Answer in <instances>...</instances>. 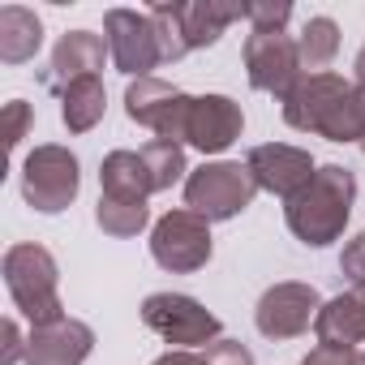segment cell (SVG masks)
I'll return each instance as SVG.
<instances>
[{
  "mask_svg": "<svg viewBox=\"0 0 365 365\" xmlns=\"http://www.w3.org/2000/svg\"><path fill=\"white\" fill-rule=\"evenodd\" d=\"M284 120L292 129L322 133L331 142H365V125L352 103V86L339 73H305L284 95Z\"/></svg>",
  "mask_w": 365,
  "mask_h": 365,
  "instance_id": "6da1fadb",
  "label": "cell"
},
{
  "mask_svg": "<svg viewBox=\"0 0 365 365\" xmlns=\"http://www.w3.org/2000/svg\"><path fill=\"white\" fill-rule=\"evenodd\" d=\"M352 198H356V180L348 168L339 163H327L314 172V180L288 198V228L297 232V241L305 245H331L344 224H348V211H352Z\"/></svg>",
  "mask_w": 365,
  "mask_h": 365,
  "instance_id": "7a4b0ae2",
  "label": "cell"
},
{
  "mask_svg": "<svg viewBox=\"0 0 365 365\" xmlns=\"http://www.w3.org/2000/svg\"><path fill=\"white\" fill-rule=\"evenodd\" d=\"M5 284L35 331L65 318L61 297H56V258L43 245H14L5 254Z\"/></svg>",
  "mask_w": 365,
  "mask_h": 365,
  "instance_id": "3957f363",
  "label": "cell"
},
{
  "mask_svg": "<svg viewBox=\"0 0 365 365\" xmlns=\"http://www.w3.org/2000/svg\"><path fill=\"white\" fill-rule=\"evenodd\" d=\"M258 185L245 163H202L190 180H185V207L194 215H202L207 224L232 220L254 202Z\"/></svg>",
  "mask_w": 365,
  "mask_h": 365,
  "instance_id": "277c9868",
  "label": "cell"
},
{
  "mask_svg": "<svg viewBox=\"0 0 365 365\" xmlns=\"http://www.w3.org/2000/svg\"><path fill=\"white\" fill-rule=\"evenodd\" d=\"M78 155L65 150V146H35L26 155V168H22V198L43 211V215H56L65 211L73 198H78Z\"/></svg>",
  "mask_w": 365,
  "mask_h": 365,
  "instance_id": "5b68a950",
  "label": "cell"
},
{
  "mask_svg": "<svg viewBox=\"0 0 365 365\" xmlns=\"http://www.w3.org/2000/svg\"><path fill=\"white\" fill-rule=\"evenodd\" d=\"M142 322L163 335L168 344H180V348H198V344H215L220 335V318L198 305L194 297L185 292H155L142 301Z\"/></svg>",
  "mask_w": 365,
  "mask_h": 365,
  "instance_id": "8992f818",
  "label": "cell"
},
{
  "mask_svg": "<svg viewBox=\"0 0 365 365\" xmlns=\"http://www.w3.org/2000/svg\"><path fill=\"white\" fill-rule=\"evenodd\" d=\"M150 258L163 271H198L211 262V224L190 207L168 211L150 232Z\"/></svg>",
  "mask_w": 365,
  "mask_h": 365,
  "instance_id": "52a82bcc",
  "label": "cell"
},
{
  "mask_svg": "<svg viewBox=\"0 0 365 365\" xmlns=\"http://www.w3.org/2000/svg\"><path fill=\"white\" fill-rule=\"evenodd\" d=\"M103 39H108V52H112V65L129 78H150L155 65H163V52H159V35H155V22L150 14H138V9H108L103 18Z\"/></svg>",
  "mask_w": 365,
  "mask_h": 365,
  "instance_id": "ba28073f",
  "label": "cell"
},
{
  "mask_svg": "<svg viewBox=\"0 0 365 365\" xmlns=\"http://www.w3.org/2000/svg\"><path fill=\"white\" fill-rule=\"evenodd\" d=\"M190 108L194 99L185 91H176L159 78H138L129 82L125 91V112L129 120L155 129V138H168V142H185V120H190Z\"/></svg>",
  "mask_w": 365,
  "mask_h": 365,
  "instance_id": "9c48e42d",
  "label": "cell"
},
{
  "mask_svg": "<svg viewBox=\"0 0 365 365\" xmlns=\"http://www.w3.org/2000/svg\"><path fill=\"white\" fill-rule=\"evenodd\" d=\"M245 69H250V86L267 91V95H288L301 82V52L297 39L284 31H250L245 39Z\"/></svg>",
  "mask_w": 365,
  "mask_h": 365,
  "instance_id": "30bf717a",
  "label": "cell"
},
{
  "mask_svg": "<svg viewBox=\"0 0 365 365\" xmlns=\"http://www.w3.org/2000/svg\"><path fill=\"white\" fill-rule=\"evenodd\" d=\"M254 185L267 190V194H279V198H297L309 180H314V159L309 150L301 146H284V142H267V146H254L250 159H245Z\"/></svg>",
  "mask_w": 365,
  "mask_h": 365,
  "instance_id": "8fae6325",
  "label": "cell"
},
{
  "mask_svg": "<svg viewBox=\"0 0 365 365\" xmlns=\"http://www.w3.org/2000/svg\"><path fill=\"white\" fill-rule=\"evenodd\" d=\"M318 292L309 284H275L262 292L254 322L267 339H292L301 331H309V322H318Z\"/></svg>",
  "mask_w": 365,
  "mask_h": 365,
  "instance_id": "7c38bea8",
  "label": "cell"
},
{
  "mask_svg": "<svg viewBox=\"0 0 365 365\" xmlns=\"http://www.w3.org/2000/svg\"><path fill=\"white\" fill-rule=\"evenodd\" d=\"M245 129V116H241V103H232L228 95H202L194 99L190 108V120H185V142L198 146L202 155H220L228 150Z\"/></svg>",
  "mask_w": 365,
  "mask_h": 365,
  "instance_id": "4fadbf2b",
  "label": "cell"
},
{
  "mask_svg": "<svg viewBox=\"0 0 365 365\" xmlns=\"http://www.w3.org/2000/svg\"><path fill=\"white\" fill-rule=\"evenodd\" d=\"M91 344H95V331H91L86 322L61 318V322H52V327L31 331L26 365H82V361L91 356Z\"/></svg>",
  "mask_w": 365,
  "mask_h": 365,
  "instance_id": "5bb4252c",
  "label": "cell"
},
{
  "mask_svg": "<svg viewBox=\"0 0 365 365\" xmlns=\"http://www.w3.org/2000/svg\"><path fill=\"white\" fill-rule=\"evenodd\" d=\"M112 52H108V39H99V35H91V31H69V35H61V43H56V52H52V73H48V86H69V82H78V78H99V69H103V61H108Z\"/></svg>",
  "mask_w": 365,
  "mask_h": 365,
  "instance_id": "9a60e30c",
  "label": "cell"
},
{
  "mask_svg": "<svg viewBox=\"0 0 365 365\" xmlns=\"http://www.w3.org/2000/svg\"><path fill=\"white\" fill-rule=\"evenodd\" d=\"M180 35H185V48H211L237 18H245V5H215V0H190V5H168Z\"/></svg>",
  "mask_w": 365,
  "mask_h": 365,
  "instance_id": "2e32d148",
  "label": "cell"
},
{
  "mask_svg": "<svg viewBox=\"0 0 365 365\" xmlns=\"http://www.w3.org/2000/svg\"><path fill=\"white\" fill-rule=\"evenodd\" d=\"M318 348H356L365 339V297L361 292H344L335 301H327L318 309Z\"/></svg>",
  "mask_w": 365,
  "mask_h": 365,
  "instance_id": "e0dca14e",
  "label": "cell"
},
{
  "mask_svg": "<svg viewBox=\"0 0 365 365\" xmlns=\"http://www.w3.org/2000/svg\"><path fill=\"white\" fill-rule=\"evenodd\" d=\"M99 185H103V198H120V202H146L155 194L142 150H112L99 168Z\"/></svg>",
  "mask_w": 365,
  "mask_h": 365,
  "instance_id": "ac0fdd59",
  "label": "cell"
},
{
  "mask_svg": "<svg viewBox=\"0 0 365 365\" xmlns=\"http://www.w3.org/2000/svg\"><path fill=\"white\" fill-rule=\"evenodd\" d=\"M39 43H43V22L31 9H22V5L0 9V61L22 65L39 52Z\"/></svg>",
  "mask_w": 365,
  "mask_h": 365,
  "instance_id": "d6986e66",
  "label": "cell"
},
{
  "mask_svg": "<svg viewBox=\"0 0 365 365\" xmlns=\"http://www.w3.org/2000/svg\"><path fill=\"white\" fill-rule=\"evenodd\" d=\"M103 108H108V95H103V82L99 78H78V82H69L61 91V116H65L69 133L95 129L99 116H103Z\"/></svg>",
  "mask_w": 365,
  "mask_h": 365,
  "instance_id": "ffe728a7",
  "label": "cell"
},
{
  "mask_svg": "<svg viewBox=\"0 0 365 365\" xmlns=\"http://www.w3.org/2000/svg\"><path fill=\"white\" fill-rule=\"evenodd\" d=\"M297 52H301V69H327L339 52V26L331 18H309L297 35Z\"/></svg>",
  "mask_w": 365,
  "mask_h": 365,
  "instance_id": "44dd1931",
  "label": "cell"
},
{
  "mask_svg": "<svg viewBox=\"0 0 365 365\" xmlns=\"http://www.w3.org/2000/svg\"><path fill=\"white\" fill-rule=\"evenodd\" d=\"M150 211L146 202H120V198H99V211H95V224L108 232V237H138L146 228Z\"/></svg>",
  "mask_w": 365,
  "mask_h": 365,
  "instance_id": "7402d4cb",
  "label": "cell"
},
{
  "mask_svg": "<svg viewBox=\"0 0 365 365\" xmlns=\"http://www.w3.org/2000/svg\"><path fill=\"white\" fill-rule=\"evenodd\" d=\"M142 159L150 168V180H155V194L168 190L172 180H180V172H185V150H180V142H168V138H155L142 146Z\"/></svg>",
  "mask_w": 365,
  "mask_h": 365,
  "instance_id": "603a6c76",
  "label": "cell"
},
{
  "mask_svg": "<svg viewBox=\"0 0 365 365\" xmlns=\"http://www.w3.org/2000/svg\"><path fill=\"white\" fill-rule=\"evenodd\" d=\"M150 22H155V35H159V52H163V61H180L190 48H185V35H180V26H176V18H172V9L168 5H155L150 9Z\"/></svg>",
  "mask_w": 365,
  "mask_h": 365,
  "instance_id": "cb8c5ba5",
  "label": "cell"
},
{
  "mask_svg": "<svg viewBox=\"0 0 365 365\" xmlns=\"http://www.w3.org/2000/svg\"><path fill=\"white\" fill-rule=\"evenodd\" d=\"M288 18H292L288 0H254V5H245V22L254 31H284Z\"/></svg>",
  "mask_w": 365,
  "mask_h": 365,
  "instance_id": "d4e9b609",
  "label": "cell"
},
{
  "mask_svg": "<svg viewBox=\"0 0 365 365\" xmlns=\"http://www.w3.org/2000/svg\"><path fill=\"white\" fill-rule=\"evenodd\" d=\"M26 125H31V103L9 99V108H5V142H9V150H18V142L26 138Z\"/></svg>",
  "mask_w": 365,
  "mask_h": 365,
  "instance_id": "484cf974",
  "label": "cell"
},
{
  "mask_svg": "<svg viewBox=\"0 0 365 365\" xmlns=\"http://www.w3.org/2000/svg\"><path fill=\"white\" fill-rule=\"evenodd\" d=\"M339 267H344V275L352 279V292H361V288H365V237L348 241V250H344Z\"/></svg>",
  "mask_w": 365,
  "mask_h": 365,
  "instance_id": "4316f807",
  "label": "cell"
},
{
  "mask_svg": "<svg viewBox=\"0 0 365 365\" xmlns=\"http://www.w3.org/2000/svg\"><path fill=\"white\" fill-rule=\"evenodd\" d=\"M301 365H365L361 348H314Z\"/></svg>",
  "mask_w": 365,
  "mask_h": 365,
  "instance_id": "83f0119b",
  "label": "cell"
},
{
  "mask_svg": "<svg viewBox=\"0 0 365 365\" xmlns=\"http://www.w3.org/2000/svg\"><path fill=\"white\" fill-rule=\"evenodd\" d=\"M22 356V335H18V322L5 318V356H0V365H18Z\"/></svg>",
  "mask_w": 365,
  "mask_h": 365,
  "instance_id": "f1b7e54d",
  "label": "cell"
},
{
  "mask_svg": "<svg viewBox=\"0 0 365 365\" xmlns=\"http://www.w3.org/2000/svg\"><path fill=\"white\" fill-rule=\"evenodd\" d=\"M155 365H207V352H194V348H176V352H163Z\"/></svg>",
  "mask_w": 365,
  "mask_h": 365,
  "instance_id": "f546056e",
  "label": "cell"
},
{
  "mask_svg": "<svg viewBox=\"0 0 365 365\" xmlns=\"http://www.w3.org/2000/svg\"><path fill=\"white\" fill-rule=\"evenodd\" d=\"M352 69H356V86H361V82H365V48L356 52V65H352Z\"/></svg>",
  "mask_w": 365,
  "mask_h": 365,
  "instance_id": "4dcf8cb0",
  "label": "cell"
}]
</instances>
